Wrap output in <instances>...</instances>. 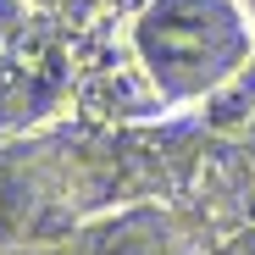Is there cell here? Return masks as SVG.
Here are the masks:
<instances>
[{
  "mask_svg": "<svg viewBox=\"0 0 255 255\" xmlns=\"http://www.w3.org/2000/svg\"><path fill=\"white\" fill-rule=\"evenodd\" d=\"M133 56L166 106L211 100L250 67L255 33L239 0H144L133 11Z\"/></svg>",
  "mask_w": 255,
  "mask_h": 255,
  "instance_id": "obj_1",
  "label": "cell"
},
{
  "mask_svg": "<svg viewBox=\"0 0 255 255\" xmlns=\"http://www.w3.org/2000/svg\"><path fill=\"white\" fill-rule=\"evenodd\" d=\"M67 255H183V244L161 211H128V217L95 222L78 244H67Z\"/></svg>",
  "mask_w": 255,
  "mask_h": 255,
  "instance_id": "obj_2",
  "label": "cell"
},
{
  "mask_svg": "<svg viewBox=\"0 0 255 255\" xmlns=\"http://www.w3.org/2000/svg\"><path fill=\"white\" fill-rule=\"evenodd\" d=\"M28 6H39V11H72V6H83V0H28Z\"/></svg>",
  "mask_w": 255,
  "mask_h": 255,
  "instance_id": "obj_3",
  "label": "cell"
}]
</instances>
